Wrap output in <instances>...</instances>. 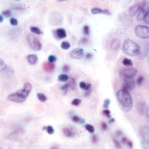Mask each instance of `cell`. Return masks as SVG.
<instances>
[{
	"label": "cell",
	"mask_w": 149,
	"mask_h": 149,
	"mask_svg": "<svg viewBox=\"0 0 149 149\" xmlns=\"http://www.w3.org/2000/svg\"><path fill=\"white\" fill-rule=\"evenodd\" d=\"M70 70V67L68 65H65L63 68V71L64 72H68Z\"/></svg>",
	"instance_id": "42"
},
{
	"label": "cell",
	"mask_w": 149,
	"mask_h": 149,
	"mask_svg": "<svg viewBox=\"0 0 149 149\" xmlns=\"http://www.w3.org/2000/svg\"><path fill=\"white\" fill-rule=\"evenodd\" d=\"M141 146L143 149H149V143L143 140L141 142Z\"/></svg>",
	"instance_id": "29"
},
{
	"label": "cell",
	"mask_w": 149,
	"mask_h": 149,
	"mask_svg": "<svg viewBox=\"0 0 149 149\" xmlns=\"http://www.w3.org/2000/svg\"><path fill=\"white\" fill-rule=\"evenodd\" d=\"M149 11H147L146 8H143L140 10L139 12V13L137 16V19L138 20H142L143 19L145 16L146 15V13Z\"/></svg>",
	"instance_id": "18"
},
{
	"label": "cell",
	"mask_w": 149,
	"mask_h": 149,
	"mask_svg": "<svg viewBox=\"0 0 149 149\" xmlns=\"http://www.w3.org/2000/svg\"><path fill=\"white\" fill-rule=\"evenodd\" d=\"M61 48L64 50H68L70 47L71 45L69 42L64 41L61 44Z\"/></svg>",
	"instance_id": "23"
},
{
	"label": "cell",
	"mask_w": 149,
	"mask_h": 149,
	"mask_svg": "<svg viewBox=\"0 0 149 149\" xmlns=\"http://www.w3.org/2000/svg\"><path fill=\"white\" fill-rule=\"evenodd\" d=\"M81 103V100L80 99H74L72 102V105L75 106H78Z\"/></svg>",
	"instance_id": "31"
},
{
	"label": "cell",
	"mask_w": 149,
	"mask_h": 149,
	"mask_svg": "<svg viewBox=\"0 0 149 149\" xmlns=\"http://www.w3.org/2000/svg\"><path fill=\"white\" fill-rule=\"evenodd\" d=\"M79 86L81 89L85 90L86 86V84L84 82H81L79 83Z\"/></svg>",
	"instance_id": "43"
},
{
	"label": "cell",
	"mask_w": 149,
	"mask_h": 149,
	"mask_svg": "<svg viewBox=\"0 0 149 149\" xmlns=\"http://www.w3.org/2000/svg\"><path fill=\"white\" fill-rule=\"evenodd\" d=\"M48 62L50 63H53L57 60V58L53 55H50L48 58Z\"/></svg>",
	"instance_id": "34"
},
{
	"label": "cell",
	"mask_w": 149,
	"mask_h": 149,
	"mask_svg": "<svg viewBox=\"0 0 149 149\" xmlns=\"http://www.w3.org/2000/svg\"><path fill=\"white\" fill-rule=\"evenodd\" d=\"M124 80L125 82V85L128 89H133L135 87V82L133 78L124 77Z\"/></svg>",
	"instance_id": "12"
},
{
	"label": "cell",
	"mask_w": 149,
	"mask_h": 149,
	"mask_svg": "<svg viewBox=\"0 0 149 149\" xmlns=\"http://www.w3.org/2000/svg\"><path fill=\"white\" fill-rule=\"evenodd\" d=\"M51 149H59L58 148H57L56 147H51Z\"/></svg>",
	"instance_id": "58"
},
{
	"label": "cell",
	"mask_w": 149,
	"mask_h": 149,
	"mask_svg": "<svg viewBox=\"0 0 149 149\" xmlns=\"http://www.w3.org/2000/svg\"><path fill=\"white\" fill-rule=\"evenodd\" d=\"M121 45L120 40L119 39H114L111 42L110 47L111 49L113 50H118L120 47Z\"/></svg>",
	"instance_id": "14"
},
{
	"label": "cell",
	"mask_w": 149,
	"mask_h": 149,
	"mask_svg": "<svg viewBox=\"0 0 149 149\" xmlns=\"http://www.w3.org/2000/svg\"><path fill=\"white\" fill-rule=\"evenodd\" d=\"M84 52L82 49L79 48H77L73 50L70 53V56L72 59H81L83 57Z\"/></svg>",
	"instance_id": "6"
},
{
	"label": "cell",
	"mask_w": 149,
	"mask_h": 149,
	"mask_svg": "<svg viewBox=\"0 0 149 149\" xmlns=\"http://www.w3.org/2000/svg\"><path fill=\"white\" fill-rule=\"evenodd\" d=\"M92 57H93V54L91 53H88L85 56V58L88 60H90V59H92Z\"/></svg>",
	"instance_id": "47"
},
{
	"label": "cell",
	"mask_w": 149,
	"mask_h": 149,
	"mask_svg": "<svg viewBox=\"0 0 149 149\" xmlns=\"http://www.w3.org/2000/svg\"><path fill=\"white\" fill-rule=\"evenodd\" d=\"M55 18L54 17V16L52 14L50 17V21L52 23L51 24L54 25H59L62 23L63 22V17L61 15L58 13L56 12L55 13Z\"/></svg>",
	"instance_id": "9"
},
{
	"label": "cell",
	"mask_w": 149,
	"mask_h": 149,
	"mask_svg": "<svg viewBox=\"0 0 149 149\" xmlns=\"http://www.w3.org/2000/svg\"><path fill=\"white\" fill-rule=\"evenodd\" d=\"M144 21L147 24H149V11L146 13V15L143 18Z\"/></svg>",
	"instance_id": "38"
},
{
	"label": "cell",
	"mask_w": 149,
	"mask_h": 149,
	"mask_svg": "<svg viewBox=\"0 0 149 149\" xmlns=\"http://www.w3.org/2000/svg\"><path fill=\"white\" fill-rule=\"evenodd\" d=\"M137 109L139 114L141 116H143L146 113V105L144 102H139L137 105Z\"/></svg>",
	"instance_id": "11"
},
{
	"label": "cell",
	"mask_w": 149,
	"mask_h": 149,
	"mask_svg": "<svg viewBox=\"0 0 149 149\" xmlns=\"http://www.w3.org/2000/svg\"><path fill=\"white\" fill-rule=\"evenodd\" d=\"M122 50L124 53L131 56H136L139 54L140 48L139 45L130 39H126L123 43Z\"/></svg>",
	"instance_id": "2"
},
{
	"label": "cell",
	"mask_w": 149,
	"mask_h": 149,
	"mask_svg": "<svg viewBox=\"0 0 149 149\" xmlns=\"http://www.w3.org/2000/svg\"><path fill=\"white\" fill-rule=\"evenodd\" d=\"M7 99L9 101L21 103L25 101L26 98H25L23 96L21 95L18 93L16 92L8 96Z\"/></svg>",
	"instance_id": "5"
},
{
	"label": "cell",
	"mask_w": 149,
	"mask_h": 149,
	"mask_svg": "<svg viewBox=\"0 0 149 149\" xmlns=\"http://www.w3.org/2000/svg\"><path fill=\"white\" fill-rule=\"evenodd\" d=\"M139 133L143 140L149 143V127L146 126L141 127L139 130Z\"/></svg>",
	"instance_id": "7"
},
{
	"label": "cell",
	"mask_w": 149,
	"mask_h": 149,
	"mask_svg": "<svg viewBox=\"0 0 149 149\" xmlns=\"http://www.w3.org/2000/svg\"><path fill=\"white\" fill-rule=\"evenodd\" d=\"M127 145L129 149H132L133 147V143L130 140H128L127 142Z\"/></svg>",
	"instance_id": "44"
},
{
	"label": "cell",
	"mask_w": 149,
	"mask_h": 149,
	"mask_svg": "<svg viewBox=\"0 0 149 149\" xmlns=\"http://www.w3.org/2000/svg\"><path fill=\"white\" fill-rule=\"evenodd\" d=\"M122 134V131L120 130H117L115 132V134H116V137H119L120 136H121Z\"/></svg>",
	"instance_id": "48"
},
{
	"label": "cell",
	"mask_w": 149,
	"mask_h": 149,
	"mask_svg": "<svg viewBox=\"0 0 149 149\" xmlns=\"http://www.w3.org/2000/svg\"><path fill=\"white\" fill-rule=\"evenodd\" d=\"M28 62L31 64H35L38 60V57L35 54H30L27 56Z\"/></svg>",
	"instance_id": "17"
},
{
	"label": "cell",
	"mask_w": 149,
	"mask_h": 149,
	"mask_svg": "<svg viewBox=\"0 0 149 149\" xmlns=\"http://www.w3.org/2000/svg\"><path fill=\"white\" fill-rule=\"evenodd\" d=\"M115 119H111L110 120V121H109V123H113V122H115Z\"/></svg>",
	"instance_id": "56"
},
{
	"label": "cell",
	"mask_w": 149,
	"mask_h": 149,
	"mask_svg": "<svg viewBox=\"0 0 149 149\" xmlns=\"http://www.w3.org/2000/svg\"><path fill=\"white\" fill-rule=\"evenodd\" d=\"M113 143H114V145H115L116 148L118 149L121 148V144L120 143L118 140H116V139H113Z\"/></svg>",
	"instance_id": "35"
},
{
	"label": "cell",
	"mask_w": 149,
	"mask_h": 149,
	"mask_svg": "<svg viewBox=\"0 0 149 149\" xmlns=\"http://www.w3.org/2000/svg\"><path fill=\"white\" fill-rule=\"evenodd\" d=\"M85 128L87 130L90 132L91 133H93L94 131H95V128L93 125H91L90 124H87L85 126Z\"/></svg>",
	"instance_id": "28"
},
{
	"label": "cell",
	"mask_w": 149,
	"mask_h": 149,
	"mask_svg": "<svg viewBox=\"0 0 149 149\" xmlns=\"http://www.w3.org/2000/svg\"><path fill=\"white\" fill-rule=\"evenodd\" d=\"M107 125L106 122H103L102 123V128L104 130H106L107 128Z\"/></svg>",
	"instance_id": "45"
},
{
	"label": "cell",
	"mask_w": 149,
	"mask_h": 149,
	"mask_svg": "<svg viewBox=\"0 0 149 149\" xmlns=\"http://www.w3.org/2000/svg\"><path fill=\"white\" fill-rule=\"evenodd\" d=\"M122 64L125 66H131L133 65V63L131 60L127 58H125L122 60Z\"/></svg>",
	"instance_id": "21"
},
{
	"label": "cell",
	"mask_w": 149,
	"mask_h": 149,
	"mask_svg": "<svg viewBox=\"0 0 149 149\" xmlns=\"http://www.w3.org/2000/svg\"><path fill=\"white\" fill-rule=\"evenodd\" d=\"M134 32L136 35L141 39H146L149 37V27L138 25L135 27Z\"/></svg>",
	"instance_id": "4"
},
{
	"label": "cell",
	"mask_w": 149,
	"mask_h": 149,
	"mask_svg": "<svg viewBox=\"0 0 149 149\" xmlns=\"http://www.w3.org/2000/svg\"><path fill=\"white\" fill-rule=\"evenodd\" d=\"M30 30L32 33L36 34L37 35H40L43 34V33L41 31V30H40L39 28L35 26H31L30 27Z\"/></svg>",
	"instance_id": "19"
},
{
	"label": "cell",
	"mask_w": 149,
	"mask_h": 149,
	"mask_svg": "<svg viewBox=\"0 0 149 149\" xmlns=\"http://www.w3.org/2000/svg\"><path fill=\"white\" fill-rule=\"evenodd\" d=\"M137 73V70L136 69H127L122 72V74L124 77L133 78L136 76Z\"/></svg>",
	"instance_id": "10"
},
{
	"label": "cell",
	"mask_w": 149,
	"mask_h": 149,
	"mask_svg": "<svg viewBox=\"0 0 149 149\" xmlns=\"http://www.w3.org/2000/svg\"><path fill=\"white\" fill-rule=\"evenodd\" d=\"M128 141L127 138L126 137H122V140H121V142L123 144H125L127 143V141Z\"/></svg>",
	"instance_id": "50"
},
{
	"label": "cell",
	"mask_w": 149,
	"mask_h": 149,
	"mask_svg": "<svg viewBox=\"0 0 149 149\" xmlns=\"http://www.w3.org/2000/svg\"><path fill=\"white\" fill-rule=\"evenodd\" d=\"M146 115L147 119H148L149 120V107H148L147 108Z\"/></svg>",
	"instance_id": "53"
},
{
	"label": "cell",
	"mask_w": 149,
	"mask_h": 149,
	"mask_svg": "<svg viewBox=\"0 0 149 149\" xmlns=\"http://www.w3.org/2000/svg\"><path fill=\"white\" fill-rule=\"evenodd\" d=\"M143 81V77L142 76H140V77H139L137 80V83L138 85H141Z\"/></svg>",
	"instance_id": "41"
},
{
	"label": "cell",
	"mask_w": 149,
	"mask_h": 149,
	"mask_svg": "<svg viewBox=\"0 0 149 149\" xmlns=\"http://www.w3.org/2000/svg\"><path fill=\"white\" fill-rule=\"evenodd\" d=\"M139 11V4H136L131 6L129 8V14L131 16H134Z\"/></svg>",
	"instance_id": "15"
},
{
	"label": "cell",
	"mask_w": 149,
	"mask_h": 149,
	"mask_svg": "<svg viewBox=\"0 0 149 149\" xmlns=\"http://www.w3.org/2000/svg\"><path fill=\"white\" fill-rule=\"evenodd\" d=\"M3 21V17L2 16L0 15V22H2Z\"/></svg>",
	"instance_id": "57"
},
{
	"label": "cell",
	"mask_w": 149,
	"mask_h": 149,
	"mask_svg": "<svg viewBox=\"0 0 149 149\" xmlns=\"http://www.w3.org/2000/svg\"><path fill=\"white\" fill-rule=\"evenodd\" d=\"M54 37L58 40L64 39L66 37L67 34L66 31L63 29H58L53 31Z\"/></svg>",
	"instance_id": "8"
},
{
	"label": "cell",
	"mask_w": 149,
	"mask_h": 149,
	"mask_svg": "<svg viewBox=\"0 0 149 149\" xmlns=\"http://www.w3.org/2000/svg\"><path fill=\"white\" fill-rule=\"evenodd\" d=\"M91 92V90H89L87 92L85 93V94H84V95L85 96H88L89 95H90V93Z\"/></svg>",
	"instance_id": "55"
},
{
	"label": "cell",
	"mask_w": 149,
	"mask_h": 149,
	"mask_svg": "<svg viewBox=\"0 0 149 149\" xmlns=\"http://www.w3.org/2000/svg\"><path fill=\"white\" fill-rule=\"evenodd\" d=\"M88 42V39L86 38H84L82 40V42L84 44L86 43V42Z\"/></svg>",
	"instance_id": "54"
},
{
	"label": "cell",
	"mask_w": 149,
	"mask_h": 149,
	"mask_svg": "<svg viewBox=\"0 0 149 149\" xmlns=\"http://www.w3.org/2000/svg\"><path fill=\"white\" fill-rule=\"evenodd\" d=\"M116 98L122 110L126 112L131 110L133 106V101L128 91L123 89L120 90L116 93Z\"/></svg>",
	"instance_id": "1"
},
{
	"label": "cell",
	"mask_w": 149,
	"mask_h": 149,
	"mask_svg": "<svg viewBox=\"0 0 149 149\" xmlns=\"http://www.w3.org/2000/svg\"><path fill=\"white\" fill-rule=\"evenodd\" d=\"M42 67L45 71L51 72L54 70L55 65L53 63L45 62L42 64Z\"/></svg>",
	"instance_id": "13"
},
{
	"label": "cell",
	"mask_w": 149,
	"mask_h": 149,
	"mask_svg": "<svg viewBox=\"0 0 149 149\" xmlns=\"http://www.w3.org/2000/svg\"><path fill=\"white\" fill-rule=\"evenodd\" d=\"M103 10H102L101 8H93L91 10V13L94 15L101 14V13L103 14Z\"/></svg>",
	"instance_id": "26"
},
{
	"label": "cell",
	"mask_w": 149,
	"mask_h": 149,
	"mask_svg": "<svg viewBox=\"0 0 149 149\" xmlns=\"http://www.w3.org/2000/svg\"><path fill=\"white\" fill-rule=\"evenodd\" d=\"M37 97L39 100L42 102H45L47 100V98L45 95L41 93H39L37 94Z\"/></svg>",
	"instance_id": "24"
},
{
	"label": "cell",
	"mask_w": 149,
	"mask_h": 149,
	"mask_svg": "<svg viewBox=\"0 0 149 149\" xmlns=\"http://www.w3.org/2000/svg\"><path fill=\"white\" fill-rule=\"evenodd\" d=\"M69 84H67H67H65L63 85L61 87V89L62 90H67L69 88Z\"/></svg>",
	"instance_id": "49"
},
{
	"label": "cell",
	"mask_w": 149,
	"mask_h": 149,
	"mask_svg": "<svg viewBox=\"0 0 149 149\" xmlns=\"http://www.w3.org/2000/svg\"><path fill=\"white\" fill-rule=\"evenodd\" d=\"M23 89L29 94L31 90L32 89V86L30 83H25L24 85Z\"/></svg>",
	"instance_id": "25"
},
{
	"label": "cell",
	"mask_w": 149,
	"mask_h": 149,
	"mask_svg": "<svg viewBox=\"0 0 149 149\" xmlns=\"http://www.w3.org/2000/svg\"><path fill=\"white\" fill-rule=\"evenodd\" d=\"M10 21L11 24L13 26H16L18 24V21L16 19L14 18H11L10 19Z\"/></svg>",
	"instance_id": "36"
},
{
	"label": "cell",
	"mask_w": 149,
	"mask_h": 149,
	"mask_svg": "<svg viewBox=\"0 0 149 149\" xmlns=\"http://www.w3.org/2000/svg\"><path fill=\"white\" fill-rule=\"evenodd\" d=\"M27 39L30 47L33 50L39 51L42 49V43L33 34H29L27 36Z\"/></svg>",
	"instance_id": "3"
},
{
	"label": "cell",
	"mask_w": 149,
	"mask_h": 149,
	"mask_svg": "<svg viewBox=\"0 0 149 149\" xmlns=\"http://www.w3.org/2000/svg\"><path fill=\"white\" fill-rule=\"evenodd\" d=\"M91 86H92L91 84H90V83L86 84V87L85 90L87 91H89V90L90 89V88H91Z\"/></svg>",
	"instance_id": "52"
},
{
	"label": "cell",
	"mask_w": 149,
	"mask_h": 149,
	"mask_svg": "<svg viewBox=\"0 0 149 149\" xmlns=\"http://www.w3.org/2000/svg\"><path fill=\"white\" fill-rule=\"evenodd\" d=\"M69 77L68 75L65 74L60 75L58 77L59 81L61 82H66L68 80Z\"/></svg>",
	"instance_id": "20"
},
{
	"label": "cell",
	"mask_w": 149,
	"mask_h": 149,
	"mask_svg": "<svg viewBox=\"0 0 149 149\" xmlns=\"http://www.w3.org/2000/svg\"><path fill=\"white\" fill-rule=\"evenodd\" d=\"M83 33L85 35L87 36L90 34V28L88 25H85L83 27Z\"/></svg>",
	"instance_id": "32"
},
{
	"label": "cell",
	"mask_w": 149,
	"mask_h": 149,
	"mask_svg": "<svg viewBox=\"0 0 149 149\" xmlns=\"http://www.w3.org/2000/svg\"><path fill=\"white\" fill-rule=\"evenodd\" d=\"M103 14H104L105 15H111V13L107 9H104L103 10Z\"/></svg>",
	"instance_id": "51"
},
{
	"label": "cell",
	"mask_w": 149,
	"mask_h": 149,
	"mask_svg": "<svg viewBox=\"0 0 149 149\" xmlns=\"http://www.w3.org/2000/svg\"><path fill=\"white\" fill-rule=\"evenodd\" d=\"M63 132L65 136L68 137H72L74 136V133L72 129L68 127L63 128Z\"/></svg>",
	"instance_id": "16"
},
{
	"label": "cell",
	"mask_w": 149,
	"mask_h": 149,
	"mask_svg": "<svg viewBox=\"0 0 149 149\" xmlns=\"http://www.w3.org/2000/svg\"><path fill=\"white\" fill-rule=\"evenodd\" d=\"M92 142L93 143H96L98 142V138L95 135H93L92 138Z\"/></svg>",
	"instance_id": "46"
},
{
	"label": "cell",
	"mask_w": 149,
	"mask_h": 149,
	"mask_svg": "<svg viewBox=\"0 0 149 149\" xmlns=\"http://www.w3.org/2000/svg\"><path fill=\"white\" fill-rule=\"evenodd\" d=\"M7 68V66L2 60L0 59V72L4 71Z\"/></svg>",
	"instance_id": "30"
},
{
	"label": "cell",
	"mask_w": 149,
	"mask_h": 149,
	"mask_svg": "<svg viewBox=\"0 0 149 149\" xmlns=\"http://www.w3.org/2000/svg\"><path fill=\"white\" fill-rule=\"evenodd\" d=\"M2 15L6 17H9L12 15V13L10 10H7L3 12Z\"/></svg>",
	"instance_id": "37"
},
{
	"label": "cell",
	"mask_w": 149,
	"mask_h": 149,
	"mask_svg": "<svg viewBox=\"0 0 149 149\" xmlns=\"http://www.w3.org/2000/svg\"><path fill=\"white\" fill-rule=\"evenodd\" d=\"M43 129L44 130V129H45L47 132H48V133L49 134H50V135H51V134H53L54 133V129L51 126V125H48V126H47V127H44L43 128Z\"/></svg>",
	"instance_id": "27"
},
{
	"label": "cell",
	"mask_w": 149,
	"mask_h": 149,
	"mask_svg": "<svg viewBox=\"0 0 149 149\" xmlns=\"http://www.w3.org/2000/svg\"><path fill=\"white\" fill-rule=\"evenodd\" d=\"M110 103V100L109 99H106L104 101V104H103V107L105 108H107L109 107V105Z\"/></svg>",
	"instance_id": "39"
},
{
	"label": "cell",
	"mask_w": 149,
	"mask_h": 149,
	"mask_svg": "<svg viewBox=\"0 0 149 149\" xmlns=\"http://www.w3.org/2000/svg\"><path fill=\"white\" fill-rule=\"evenodd\" d=\"M72 120L74 122H76V123H80L81 122V121L82 120V119H81L79 117H78L77 116H72Z\"/></svg>",
	"instance_id": "33"
},
{
	"label": "cell",
	"mask_w": 149,
	"mask_h": 149,
	"mask_svg": "<svg viewBox=\"0 0 149 149\" xmlns=\"http://www.w3.org/2000/svg\"><path fill=\"white\" fill-rule=\"evenodd\" d=\"M103 113L108 118H110V111L106 109L103 111Z\"/></svg>",
	"instance_id": "40"
},
{
	"label": "cell",
	"mask_w": 149,
	"mask_h": 149,
	"mask_svg": "<svg viewBox=\"0 0 149 149\" xmlns=\"http://www.w3.org/2000/svg\"><path fill=\"white\" fill-rule=\"evenodd\" d=\"M69 85L70 86L72 89L75 90L76 88V84L75 83V81L74 79L73 78H71L69 82Z\"/></svg>",
	"instance_id": "22"
}]
</instances>
